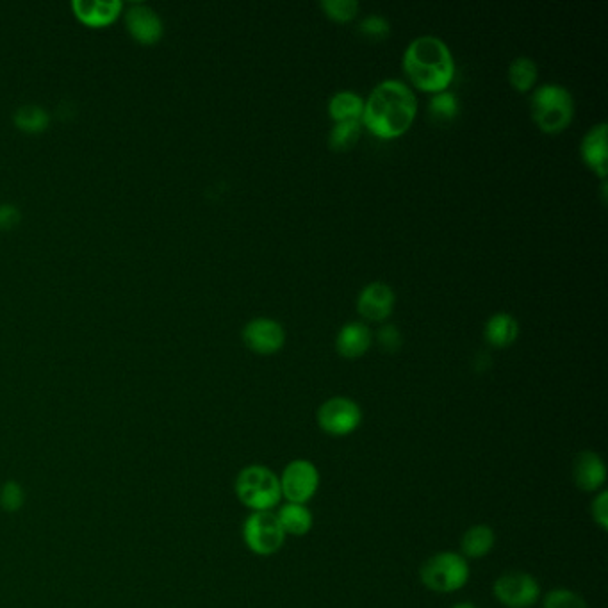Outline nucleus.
<instances>
[{
    "instance_id": "1",
    "label": "nucleus",
    "mask_w": 608,
    "mask_h": 608,
    "mask_svg": "<svg viewBox=\"0 0 608 608\" xmlns=\"http://www.w3.org/2000/svg\"><path fill=\"white\" fill-rule=\"evenodd\" d=\"M418 111L414 91L398 79L378 83L364 100L361 124L378 138H398L411 127Z\"/></svg>"
},
{
    "instance_id": "2",
    "label": "nucleus",
    "mask_w": 608,
    "mask_h": 608,
    "mask_svg": "<svg viewBox=\"0 0 608 608\" xmlns=\"http://www.w3.org/2000/svg\"><path fill=\"white\" fill-rule=\"evenodd\" d=\"M403 70L412 84L425 91L448 90L455 75V61L448 45L432 34L418 36L403 52Z\"/></svg>"
},
{
    "instance_id": "3",
    "label": "nucleus",
    "mask_w": 608,
    "mask_h": 608,
    "mask_svg": "<svg viewBox=\"0 0 608 608\" xmlns=\"http://www.w3.org/2000/svg\"><path fill=\"white\" fill-rule=\"evenodd\" d=\"M530 109L535 124L548 134L564 131L573 120L575 102L571 91L562 84L546 83L534 91L530 99Z\"/></svg>"
},
{
    "instance_id": "4",
    "label": "nucleus",
    "mask_w": 608,
    "mask_h": 608,
    "mask_svg": "<svg viewBox=\"0 0 608 608\" xmlns=\"http://www.w3.org/2000/svg\"><path fill=\"white\" fill-rule=\"evenodd\" d=\"M234 489L239 502L252 512H272L282 498L279 477L259 464L241 469Z\"/></svg>"
},
{
    "instance_id": "5",
    "label": "nucleus",
    "mask_w": 608,
    "mask_h": 608,
    "mask_svg": "<svg viewBox=\"0 0 608 608\" xmlns=\"http://www.w3.org/2000/svg\"><path fill=\"white\" fill-rule=\"evenodd\" d=\"M469 564L461 553L443 551L428 559L421 567V582L427 585L430 591L455 592L468 584Z\"/></svg>"
},
{
    "instance_id": "6",
    "label": "nucleus",
    "mask_w": 608,
    "mask_h": 608,
    "mask_svg": "<svg viewBox=\"0 0 608 608\" xmlns=\"http://www.w3.org/2000/svg\"><path fill=\"white\" fill-rule=\"evenodd\" d=\"M243 539L252 553L270 557L282 550L286 534L273 512H252L243 525Z\"/></svg>"
},
{
    "instance_id": "7",
    "label": "nucleus",
    "mask_w": 608,
    "mask_h": 608,
    "mask_svg": "<svg viewBox=\"0 0 608 608\" xmlns=\"http://www.w3.org/2000/svg\"><path fill=\"white\" fill-rule=\"evenodd\" d=\"M318 425L325 434L345 437L354 434L362 421L361 407L346 396H334L318 409Z\"/></svg>"
},
{
    "instance_id": "8",
    "label": "nucleus",
    "mask_w": 608,
    "mask_h": 608,
    "mask_svg": "<svg viewBox=\"0 0 608 608\" xmlns=\"http://www.w3.org/2000/svg\"><path fill=\"white\" fill-rule=\"evenodd\" d=\"M280 480V491L289 503L305 505L320 487V473L313 462L298 459L289 462Z\"/></svg>"
},
{
    "instance_id": "9",
    "label": "nucleus",
    "mask_w": 608,
    "mask_h": 608,
    "mask_svg": "<svg viewBox=\"0 0 608 608\" xmlns=\"http://www.w3.org/2000/svg\"><path fill=\"white\" fill-rule=\"evenodd\" d=\"M493 591L496 600L507 608L534 607L541 596L537 580L523 571H510L500 576L494 582Z\"/></svg>"
},
{
    "instance_id": "10",
    "label": "nucleus",
    "mask_w": 608,
    "mask_h": 608,
    "mask_svg": "<svg viewBox=\"0 0 608 608\" xmlns=\"http://www.w3.org/2000/svg\"><path fill=\"white\" fill-rule=\"evenodd\" d=\"M243 341L257 354H273L284 346L286 330L272 318H254L243 327Z\"/></svg>"
},
{
    "instance_id": "11",
    "label": "nucleus",
    "mask_w": 608,
    "mask_h": 608,
    "mask_svg": "<svg viewBox=\"0 0 608 608\" xmlns=\"http://www.w3.org/2000/svg\"><path fill=\"white\" fill-rule=\"evenodd\" d=\"M125 25H127L129 33L138 42L147 43V45L156 43L165 31L161 17L157 15L154 9L147 4H141V2H136V4H132L131 8L127 9Z\"/></svg>"
},
{
    "instance_id": "12",
    "label": "nucleus",
    "mask_w": 608,
    "mask_h": 608,
    "mask_svg": "<svg viewBox=\"0 0 608 608\" xmlns=\"http://www.w3.org/2000/svg\"><path fill=\"white\" fill-rule=\"evenodd\" d=\"M395 291L386 282H371L357 298L359 313L371 321L386 320L395 307Z\"/></svg>"
},
{
    "instance_id": "13",
    "label": "nucleus",
    "mask_w": 608,
    "mask_h": 608,
    "mask_svg": "<svg viewBox=\"0 0 608 608\" xmlns=\"http://www.w3.org/2000/svg\"><path fill=\"white\" fill-rule=\"evenodd\" d=\"M573 480L585 493H594L607 482V468L598 453L582 452L573 464Z\"/></svg>"
},
{
    "instance_id": "14",
    "label": "nucleus",
    "mask_w": 608,
    "mask_h": 608,
    "mask_svg": "<svg viewBox=\"0 0 608 608\" xmlns=\"http://www.w3.org/2000/svg\"><path fill=\"white\" fill-rule=\"evenodd\" d=\"M582 157L592 172L607 181V124L592 125L582 140Z\"/></svg>"
},
{
    "instance_id": "15",
    "label": "nucleus",
    "mask_w": 608,
    "mask_h": 608,
    "mask_svg": "<svg viewBox=\"0 0 608 608\" xmlns=\"http://www.w3.org/2000/svg\"><path fill=\"white\" fill-rule=\"evenodd\" d=\"M72 9L83 24L102 27L115 22L124 11V4L120 0H74Z\"/></svg>"
},
{
    "instance_id": "16",
    "label": "nucleus",
    "mask_w": 608,
    "mask_h": 608,
    "mask_svg": "<svg viewBox=\"0 0 608 608\" xmlns=\"http://www.w3.org/2000/svg\"><path fill=\"white\" fill-rule=\"evenodd\" d=\"M371 345V330L362 321H350L343 325L336 337V348L346 359L361 357Z\"/></svg>"
},
{
    "instance_id": "17",
    "label": "nucleus",
    "mask_w": 608,
    "mask_h": 608,
    "mask_svg": "<svg viewBox=\"0 0 608 608\" xmlns=\"http://www.w3.org/2000/svg\"><path fill=\"white\" fill-rule=\"evenodd\" d=\"M286 535L304 537L313 528V512L300 503H286L275 514Z\"/></svg>"
},
{
    "instance_id": "18",
    "label": "nucleus",
    "mask_w": 608,
    "mask_h": 608,
    "mask_svg": "<svg viewBox=\"0 0 608 608\" xmlns=\"http://www.w3.org/2000/svg\"><path fill=\"white\" fill-rule=\"evenodd\" d=\"M484 334L485 339L498 348L512 345L519 334L518 320L509 313L493 314L485 323Z\"/></svg>"
},
{
    "instance_id": "19",
    "label": "nucleus",
    "mask_w": 608,
    "mask_h": 608,
    "mask_svg": "<svg viewBox=\"0 0 608 608\" xmlns=\"http://www.w3.org/2000/svg\"><path fill=\"white\" fill-rule=\"evenodd\" d=\"M494 537L493 528L487 525L471 526L466 534L462 535L461 550L462 557L469 559H482L493 550Z\"/></svg>"
},
{
    "instance_id": "20",
    "label": "nucleus",
    "mask_w": 608,
    "mask_h": 608,
    "mask_svg": "<svg viewBox=\"0 0 608 608\" xmlns=\"http://www.w3.org/2000/svg\"><path fill=\"white\" fill-rule=\"evenodd\" d=\"M364 111V99L355 91H337L329 100V113L334 122L343 120H361Z\"/></svg>"
},
{
    "instance_id": "21",
    "label": "nucleus",
    "mask_w": 608,
    "mask_h": 608,
    "mask_svg": "<svg viewBox=\"0 0 608 608\" xmlns=\"http://www.w3.org/2000/svg\"><path fill=\"white\" fill-rule=\"evenodd\" d=\"M362 134L361 120H343L336 122L329 132V145L332 150H348L354 147Z\"/></svg>"
},
{
    "instance_id": "22",
    "label": "nucleus",
    "mask_w": 608,
    "mask_h": 608,
    "mask_svg": "<svg viewBox=\"0 0 608 608\" xmlns=\"http://www.w3.org/2000/svg\"><path fill=\"white\" fill-rule=\"evenodd\" d=\"M539 68L534 59L519 56L509 66V81L518 91H528L534 86Z\"/></svg>"
},
{
    "instance_id": "23",
    "label": "nucleus",
    "mask_w": 608,
    "mask_h": 608,
    "mask_svg": "<svg viewBox=\"0 0 608 608\" xmlns=\"http://www.w3.org/2000/svg\"><path fill=\"white\" fill-rule=\"evenodd\" d=\"M459 99L457 95L450 90L437 91L436 95L428 102V111L430 115L441 120V122H450L455 116L459 115Z\"/></svg>"
},
{
    "instance_id": "24",
    "label": "nucleus",
    "mask_w": 608,
    "mask_h": 608,
    "mask_svg": "<svg viewBox=\"0 0 608 608\" xmlns=\"http://www.w3.org/2000/svg\"><path fill=\"white\" fill-rule=\"evenodd\" d=\"M15 124L25 132H42L49 125V115L40 106H24L15 113Z\"/></svg>"
},
{
    "instance_id": "25",
    "label": "nucleus",
    "mask_w": 608,
    "mask_h": 608,
    "mask_svg": "<svg viewBox=\"0 0 608 608\" xmlns=\"http://www.w3.org/2000/svg\"><path fill=\"white\" fill-rule=\"evenodd\" d=\"M320 8L337 22H348L359 13L357 0H321Z\"/></svg>"
},
{
    "instance_id": "26",
    "label": "nucleus",
    "mask_w": 608,
    "mask_h": 608,
    "mask_svg": "<svg viewBox=\"0 0 608 608\" xmlns=\"http://www.w3.org/2000/svg\"><path fill=\"white\" fill-rule=\"evenodd\" d=\"M543 608H589L584 598L569 589H553L546 594Z\"/></svg>"
},
{
    "instance_id": "27",
    "label": "nucleus",
    "mask_w": 608,
    "mask_h": 608,
    "mask_svg": "<svg viewBox=\"0 0 608 608\" xmlns=\"http://www.w3.org/2000/svg\"><path fill=\"white\" fill-rule=\"evenodd\" d=\"M359 33L370 40H384L391 33V24L386 17L371 13L368 17H364L359 24Z\"/></svg>"
},
{
    "instance_id": "28",
    "label": "nucleus",
    "mask_w": 608,
    "mask_h": 608,
    "mask_svg": "<svg viewBox=\"0 0 608 608\" xmlns=\"http://www.w3.org/2000/svg\"><path fill=\"white\" fill-rule=\"evenodd\" d=\"M25 493L22 485L15 480H8L0 489V509L6 512H18L24 507Z\"/></svg>"
},
{
    "instance_id": "29",
    "label": "nucleus",
    "mask_w": 608,
    "mask_h": 608,
    "mask_svg": "<svg viewBox=\"0 0 608 608\" xmlns=\"http://www.w3.org/2000/svg\"><path fill=\"white\" fill-rule=\"evenodd\" d=\"M378 343L386 350V352H396L400 350L403 343L402 332L396 325H384L378 330Z\"/></svg>"
},
{
    "instance_id": "30",
    "label": "nucleus",
    "mask_w": 608,
    "mask_h": 608,
    "mask_svg": "<svg viewBox=\"0 0 608 608\" xmlns=\"http://www.w3.org/2000/svg\"><path fill=\"white\" fill-rule=\"evenodd\" d=\"M592 518L603 532L608 530V493L601 491L592 502Z\"/></svg>"
},
{
    "instance_id": "31",
    "label": "nucleus",
    "mask_w": 608,
    "mask_h": 608,
    "mask_svg": "<svg viewBox=\"0 0 608 608\" xmlns=\"http://www.w3.org/2000/svg\"><path fill=\"white\" fill-rule=\"evenodd\" d=\"M20 222V211L9 204H0V229L9 231Z\"/></svg>"
},
{
    "instance_id": "32",
    "label": "nucleus",
    "mask_w": 608,
    "mask_h": 608,
    "mask_svg": "<svg viewBox=\"0 0 608 608\" xmlns=\"http://www.w3.org/2000/svg\"><path fill=\"white\" fill-rule=\"evenodd\" d=\"M452 608H477L473 603H468V601H464V603H457L455 607Z\"/></svg>"
}]
</instances>
